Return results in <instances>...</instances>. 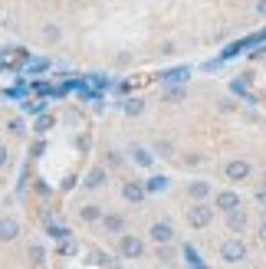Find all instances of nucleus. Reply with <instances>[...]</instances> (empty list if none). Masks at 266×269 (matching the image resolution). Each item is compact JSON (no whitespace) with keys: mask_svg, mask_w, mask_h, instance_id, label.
Returning a JSON list of instances; mask_svg holds the SVG:
<instances>
[{"mask_svg":"<svg viewBox=\"0 0 266 269\" xmlns=\"http://www.w3.org/2000/svg\"><path fill=\"white\" fill-rule=\"evenodd\" d=\"M10 131H13V135H23V122L13 119V122H10Z\"/></svg>","mask_w":266,"mask_h":269,"instance_id":"4be33fe9","label":"nucleus"},{"mask_svg":"<svg viewBox=\"0 0 266 269\" xmlns=\"http://www.w3.org/2000/svg\"><path fill=\"white\" fill-rule=\"evenodd\" d=\"M227 177H230V181H246V177H250V164L246 161H230L227 164Z\"/></svg>","mask_w":266,"mask_h":269,"instance_id":"20e7f679","label":"nucleus"},{"mask_svg":"<svg viewBox=\"0 0 266 269\" xmlns=\"http://www.w3.org/2000/svg\"><path fill=\"white\" fill-rule=\"evenodd\" d=\"M122 194H125V200H128V204H142V200H145V194H148V191H145L142 184L128 181V184H125V191H122Z\"/></svg>","mask_w":266,"mask_h":269,"instance_id":"39448f33","label":"nucleus"},{"mask_svg":"<svg viewBox=\"0 0 266 269\" xmlns=\"http://www.w3.org/2000/svg\"><path fill=\"white\" fill-rule=\"evenodd\" d=\"M207 194H211V184L207 181H194L191 184V197H194V200H204Z\"/></svg>","mask_w":266,"mask_h":269,"instance_id":"1a4fd4ad","label":"nucleus"},{"mask_svg":"<svg viewBox=\"0 0 266 269\" xmlns=\"http://www.w3.org/2000/svg\"><path fill=\"white\" fill-rule=\"evenodd\" d=\"M17 233H20L17 220H0V240H3V243H7V240H17Z\"/></svg>","mask_w":266,"mask_h":269,"instance_id":"6e6552de","label":"nucleus"},{"mask_svg":"<svg viewBox=\"0 0 266 269\" xmlns=\"http://www.w3.org/2000/svg\"><path fill=\"white\" fill-rule=\"evenodd\" d=\"M246 256V246L240 243V240H227L220 246V259L223 263H240V259Z\"/></svg>","mask_w":266,"mask_h":269,"instance_id":"f257e3e1","label":"nucleus"},{"mask_svg":"<svg viewBox=\"0 0 266 269\" xmlns=\"http://www.w3.org/2000/svg\"><path fill=\"white\" fill-rule=\"evenodd\" d=\"M217 207L230 214V210H237V207H240V197L233 194V191H223V194H217Z\"/></svg>","mask_w":266,"mask_h":269,"instance_id":"0eeeda50","label":"nucleus"},{"mask_svg":"<svg viewBox=\"0 0 266 269\" xmlns=\"http://www.w3.org/2000/svg\"><path fill=\"white\" fill-rule=\"evenodd\" d=\"M142 112H145L142 98H125V115H142Z\"/></svg>","mask_w":266,"mask_h":269,"instance_id":"9d476101","label":"nucleus"},{"mask_svg":"<svg viewBox=\"0 0 266 269\" xmlns=\"http://www.w3.org/2000/svg\"><path fill=\"white\" fill-rule=\"evenodd\" d=\"M260 237H263V240H266V223H263V226H260Z\"/></svg>","mask_w":266,"mask_h":269,"instance_id":"a878e982","label":"nucleus"},{"mask_svg":"<svg viewBox=\"0 0 266 269\" xmlns=\"http://www.w3.org/2000/svg\"><path fill=\"white\" fill-rule=\"evenodd\" d=\"M30 259H36V263H40V259H43V249H40V246H30Z\"/></svg>","mask_w":266,"mask_h":269,"instance_id":"5701e85b","label":"nucleus"},{"mask_svg":"<svg viewBox=\"0 0 266 269\" xmlns=\"http://www.w3.org/2000/svg\"><path fill=\"white\" fill-rule=\"evenodd\" d=\"M227 217H230V226H233V230H240V226H246V214L240 210V207H237V210H230Z\"/></svg>","mask_w":266,"mask_h":269,"instance_id":"9b49d317","label":"nucleus"},{"mask_svg":"<svg viewBox=\"0 0 266 269\" xmlns=\"http://www.w3.org/2000/svg\"><path fill=\"white\" fill-rule=\"evenodd\" d=\"M256 13H260V17H266V0H260V3H256Z\"/></svg>","mask_w":266,"mask_h":269,"instance_id":"b1692460","label":"nucleus"},{"mask_svg":"<svg viewBox=\"0 0 266 269\" xmlns=\"http://www.w3.org/2000/svg\"><path fill=\"white\" fill-rule=\"evenodd\" d=\"M122 226H125L122 217H105V230H109V233H119Z\"/></svg>","mask_w":266,"mask_h":269,"instance_id":"4468645a","label":"nucleus"},{"mask_svg":"<svg viewBox=\"0 0 266 269\" xmlns=\"http://www.w3.org/2000/svg\"><path fill=\"white\" fill-rule=\"evenodd\" d=\"M102 217V210L96 204H89V207H82V220H86V223H92V220H99Z\"/></svg>","mask_w":266,"mask_h":269,"instance_id":"f8f14e48","label":"nucleus"},{"mask_svg":"<svg viewBox=\"0 0 266 269\" xmlns=\"http://www.w3.org/2000/svg\"><path fill=\"white\" fill-rule=\"evenodd\" d=\"M89 187H102V184H105V171H102V168H96V171L89 174Z\"/></svg>","mask_w":266,"mask_h":269,"instance_id":"ddd939ff","label":"nucleus"},{"mask_svg":"<svg viewBox=\"0 0 266 269\" xmlns=\"http://www.w3.org/2000/svg\"><path fill=\"white\" fill-rule=\"evenodd\" d=\"M184 79H188V69H174L165 75V82H184Z\"/></svg>","mask_w":266,"mask_h":269,"instance_id":"f3484780","label":"nucleus"},{"mask_svg":"<svg viewBox=\"0 0 266 269\" xmlns=\"http://www.w3.org/2000/svg\"><path fill=\"white\" fill-rule=\"evenodd\" d=\"M132 154H135V164H142V168H148V164H151V154H148L145 148H135Z\"/></svg>","mask_w":266,"mask_h":269,"instance_id":"dca6fc26","label":"nucleus"},{"mask_svg":"<svg viewBox=\"0 0 266 269\" xmlns=\"http://www.w3.org/2000/svg\"><path fill=\"white\" fill-rule=\"evenodd\" d=\"M3 164H7V148L0 145V168H3Z\"/></svg>","mask_w":266,"mask_h":269,"instance_id":"393cba45","label":"nucleus"},{"mask_svg":"<svg viewBox=\"0 0 266 269\" xmlns=\"http://www.w3.org/2000/svg\"><path fill=\"white\" fill-rule=\"evenodd\" d=\"M119 249H122V256H128V259H138V256L145 253V243H142L138 237H122Z\"/></svg>","mask_w":266,"mask_h":269,"instance_id":"7ed1b4c3","label":"nucleus"},{"mask_svg":"<svg viewBox=\"0 0 266 269\" xmlns=\"http://www.w3.org/2000/svg\"><path fill=\"white\" fill-rule=\"evenodd\" d=\"M151 240H155V243H171V240H174L171 223H155L151 226Z\"/></svg>","mask_w":266,"mask_h":269,"instance_id":"423d86ee","label":"nucleus"},{"mask_svg":"<svg viewBox=\"0 0 266 269\" xmlns=\"http://www.w3.org/2000/svg\"><path fill=\"white\" fill-rule=\"evenodd\" d=\"M165 187H168V177H151V181L145 184V191H155V194L158 191H165Z\"/></svg>","mask_w":266,"mask_h":269,"instance_id":"2eb2a0df","label":"nucleus"},{"mask_svg":"<svg viewBox=\"0 0 266 269\" xmlns=\"http://www.w3.org/2000/svg\"><path fill=\"white\" fill-rule=\"evenodd\" d=\"M49 125H53V119H49V115H43V119L36 122V128H40V131H46V128H49Z\"/></svg>","mask_w":266,"mask_h":269,"instance_id":"412c9836","label":"nucleus"},{"mask_svg":"<svg viewBox=\"0 0 266 269\" xmlns=\"http://www.w3.org/2000/svg\"><path fill=\"white\" fill-rule=\"evenodd\" d=\"M188 220H191V226H207L214 220V210L211 207H204V204H197V207H191L188 210Z\"/></svg>","mask_w":266,"mask_h":269,"instance_id":"f03ea898","label":"nucleus"},{"mask_svg":"<svg viewBox=\"0 0 266 269\" xmlns=\"http://www.w3.org/2000/svg\"><path fill=\"white\" fill-rule=\"evenodd\" d=\"M43 36H46V40H59V26H53V23L43 26Z\"/></svg>","mask_w":266,"mask_h":269,"instance_id":"a211bd4d","label":"nucleus"},{"mask_svg":"<svg viewBox=\"0 0 266 269\" xmlns=\"http://www.w3.org/2000/svg\"><path fill=\"white\" fill-rule=\"evenodd\" d=\"M59 249L69 256V253H76V243H73V240H63V243H59Z\"/></svg>","mask_w":266,"mask_h":269,"instance_id":"6ab92c4d","label":"nucleus"},{"mask_svg":"<svg viewBox=\"0 0 266 269\" xmlns=\"http://www.w3.org/2000/svg\"><path fill=\"white\" fill-rule=\"evenodd\" d=\"M168 98H171V102H181V98H184V89H171Z\"/></svg>","mask_w":266,"mask_h":269,"instance_id":"aec40b11","label":"nucleus"}]
</instances>
